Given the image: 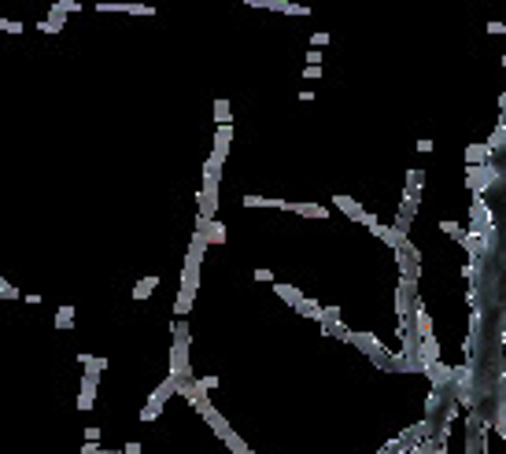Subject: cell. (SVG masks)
I'll return each mask as SVG.
<instances>
[{
	"mask_svg": "<svg viewBox=\"0 0 506 454\" xmlns=\"http://www.w3.org/2000/svg\"><path fill=\"white\" fill-rule=\"evenodd\" d=\"M152 288H155V277L140 281V285H137V299H144V296H148V292H152Z\"/></svg>",
	"mask_w": 506,
	"mask_h": 454,
	"instance_id": "obj_1",
	"label": "cell"
}]
</instances>
